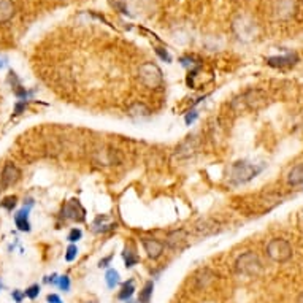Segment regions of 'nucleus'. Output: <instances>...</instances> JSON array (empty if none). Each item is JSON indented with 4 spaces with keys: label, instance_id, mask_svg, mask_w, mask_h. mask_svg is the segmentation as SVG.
Listing matches in <instances>:
<instances>
[{
    "label": "nucleus",
    "instance_id": "nucleus-1",
    "mask_svg": "<svg viewBox=\"0 0 303 303\" xmlns=\"http://www.w3.org/2000/svg\"><path fill=\"white\" fill-rule=\"evenodd\" d=\"M235 270L240 273V275L245 276H257L259 273L262 271V262L261 257H259L253 251H248V253L241 254L235 262Z\"/></svg>",
    "mask_w": 303,
    "mask_h": 303
},
{
    "label": "nucleus",
    "instance_id": "nucleus-2",
    "mask_svg": "<svg viewBox=\"0 0 303 303\" xmlns=\"http://www.w3.org/2000/svg\"><path fill=\"white\" fill-rule=\"evenodd\" d=\"M259 172H261V168H257L256 165L249 164L246 160H240V162H235L230 167L228 178H230L233 184H245L253 180Z\"/></svg>",
    "mask_w": 303,
    "mask_h": 303
},
{
    "label": "nucleus",
    "instance_id": "nucleus-3",
    "mask_svg": "<svg viewBox=\"0 0 303 303\" xmlns=\"http://www.w3.org/2000/svg\"><path fill=\"white\" fill-rule=\"evenodd\" d=\"M138 73L142 83L146 87H150V89H157L164 83V76H162L160 69L152 62H145L143 65H140Z\"/></svg>",
    "mask_w": 303,
    "mask_h": 303
},
{
    "label": "nucleus",
    "instance_id": "nucleus-4",
    "mask_svg": "<svg viewBox=\"0 0 303 303\" xmlns=\"http://www.w3.org/2000/svg\"><path fill=\"white\" fill-rule=\"evenodd\" d=\"M267 254L271 261L283 264V262H287L292 257V246L287 240L273 238L267 245Z\"/></svg>",
    "mask_w": 303,
    "mask_h": 303
},
{
    "label": "nucleus",
    "instance_id": "nucleus-5",
    "mask_svg": "<svg viewBox=\"0 0 303 303\" xmlns=\"http://www.w3.org/2000/svg\"><path fill=\"white\" fill-rule=\"evenodd\" d=\"M94 160L97 162L99 165H114V164H119L122 160L121 154L114 148H108V146H103L100 150L94 151Z\"/></svg>",
    "mask_w": 303,
    "mask_h": 303
},
{
    "label": "nucleus",
    "instance_id": "nucleus-6",
    "mask_svg": "<svg viewBox=\"0 0 303 303\" xmlns=\"http://www.w3.org/2000/svg\"><path fill=\"white\" fill-rule=\"evenodd\" d=\"M21 178V170L13 164V162H6L0 173V188H10L16 184Z\"/></svg>",
    "mask_w": 303,
    "mask_h": 303
},
{
    "label": "nucleus",
    "instance_id": "nucleus-7",
    "mask_svg": "<svg viewBox=\"0 0 303 303\" xmlns=\"http://www.w3.org/2000/svg\"><path fill=\"white\" fill-rule=\"evenodd\" d=\"M62 218L81 223V221H84V208L81 206V203L76 200V198H73V200H70V202H67L64 205Z\"/></svg>",
    "mask_w": 303,
    "mask_h": 303
},
{
    "label": "nucleus",
    "instance_id": "nucleus-8",
    "mask_svg": "<svg viewBox=\"0 0 303 303\" xmlns=\"http://www.w3.org/2000/svg\"><path fill=\"white\" fill-rule=\"evenodd\" d=\"M241 100L246 103V107L251 110H261L267 105V95L262 91H249L241 95Z\"/></svg>",
    "mask_w": 303,
    "mask_h": 303
},
{
    "label": "nucleus",
    "instance_id": "nucleus-9",
    "mask_svg": "<svg viewBox=\"0 0 303 303\" xmlns=\"http://www.w3.org/2000/svg\"><path fill=\"white\" fill-rule=\"evenodd\" d=\"M27 206L24 205L16 214H14V223H16V227L21 232H31V223H29V211H31L32 206V200H27Z\"/></svg>",
    "mask_w": 303,
    "mask_h": 303
},
{
    "label": "nucleus",
    "instance_id": "nucleus-10",
    "mask_svg": "<svg viewBox=\"0 0 303 303\" xmlns=\"http://www.w3.org/2000/svg\"><path fill=\"white\" fill-rule=\"evenodd\" d=\"M299 61V56L295 53H287L286 56H275V57H268L267 64L270 67H276V69H284V67H292V65Z\"/></svg>",
    "mask_w": 303,
    "mask_h": 303
},
{
    "label": "nucleus",
    "instance_id": "nucleus-11",
    "mask_svg": "<svg viewBox=\"0 0 303 303\" xmlns=\"http://www.w3.org/2000/svg\"><path fill=\"white\" fill-rule=\"evenodd\" d=\"M142 245L146 251L148 257L151 259H157L164 253V243L156 238H142Z\"/></svg>",
    "mask_w": 303,
    "mask_h": 303
},
{
    "label": "nucleus",
    "instance_id": "nucleus-12",
    "mask_svg": "<svg viewBox=\"0 0 303 303\" xmlns=\"http://www.w3.org/2000/svg\"><path fill=\"white\" fill-rule=\"evenodd\" d=\"M194 281L198 289H206V287H210L214 281H216V273L208 268H203L194 276Z\"/></svg>",
    "mask_w": 303,
    "mask_h": 303
},
{
    "label": "nucleus",
    "instance_id": "nucleus-13",
    "mask_svg": "<svg viewBox=\"0 0 303 303\" xmlns=\"http://www.w3.org/2000/svg\"><path fill=\"white\" fill-rule=\"evenodd\" d=\"M294 0H276L275 13L279 19H287L294 13Z\"/></svg>",
    "mask_w": 303,
    "mask_h": 303
},
{
    "label": "nucleus",
    "instance_id": "nucleus-14",
    "mask_svg": "<svg viewBox=\"0 0 303 303\" xmlns=\"http://www.w3.org/2000/svg\"><path fill=\"white\" fill-rule=\"evenodd\" d=\"M14 3L11 0H0V24L8 23L14 16Z\"/></svg>",
    "mask_w": 303,
    "mask_h": 303
},
{
    "label": "nucleus",
    "instance_id": "nucleus-15",
    "mask_svg": "<svg viewBox=\"0 0 303 303\" xmlns=\"http://www.w3.org/2000/svg\"><path fill=\"white\" fill-rule=\"evenodd\" d=\"M287 184L289 186H300V184H303V164H299L291 168V172L287 173Z\"/></svg>",
    "mask_w": 303,
    "mask_h": 303
},
{
    "label": "nucleus",
    "instance_id": "nucleus-16",
    "mask_svg": "<svg viewBox=\"0 0 303 303\" xmlns=\"http://www.w3.org/2000/svg\"><path fill=\"white\" fill-rule=\"evenodd\" d=\"M240 21H241V24L235 23V29H238V27H240V31H238L240 38H251V37H253L254 32H256V26H254V23H251V21L245 23V18H241Z\"/></svg>",
    "mask_w": 303,
    "mask_h": 303
},
{
    "label": "nucleus",
    "instance_id": "nucleus-17",
    "mask_svg": "<svg viewBox=\"0 0 303 303\" xmlns=\"http://www.w3.org/2000/svg\"><path fill=\"white\" fill-rule=\"evenodd\" d=\"M135 292V286H134V279H129L127 283H124L122 287H121V291H119V300H124V302H129L130 297L134 295Z\"/></svg>",
    "mask_w": 303,
    "mask_h": 303
},
{
    "label": "nucleus",
    "instance_id": "nucleus-18",
    "mask_svg": "<svg viewBox=\"0 0 303 303\" xmlns=\"http://www.w3.org/2000/svg\"><path fill=\"white\" fill-rule=\"evenodd\" d=\"M152 291H154V283H152V281H148L143 289L140 291L138 302H140V303H150V302H151V297H152Z\"/></svg>",
    "mask_w": 303,
    "mask_h": 303
},
{
    "label": "nucleus",
    "instance_id": "nucleus-19",
    "mask_svg": "<svg viewBox=\"0 0 303 303\" xmlns=\"http://www.w3.org/2000/svg\"><path fill=\"white\" fill-rule=\"evenodd\" d=\"M129 114L134 117H146L150 116V108H148L145 103H135L129 108Z\"/></svg>",
    "mask_w": 303,
    "mask_h": 303
},
{
    "label": "nucleus",
    "instance_id": "nucleus-20",
    "mask_svg": "<svg viewBox=\"0 0 303 303\" xmlns=\"http://www.w3.org/2000/svg\"><path fill=\"white\" fill-rule=\"evenodd\" d=\"M105 281H107V286L110 289H114V287L119 284V273H117L114 268H110L105 275Z\"/></svg>",
    "mask_w": 303,
    "mask_h": 303
},
{
    "label": "nucleus",
    "instance_id": "nucleus-21",
    "mask_svg": "<svg viewBox=\"0 0 303 303\" xmlns=\"http://www.w3.org/2000/svg\"><path fill=\"white\" fill-rule=\"evenodd\" d=\"M124 262H125V267H127V268L134 267V265L138 262V257H137V254L134 253V249H132V248L124 249Z\"/></svg>",
    "mask_w": 303,
    "mask_h": 303
},
{
    "label": "nucleus",
    "instance_id": "nucleus-22",
    "mask_svg": "<svg viewBox=\"0 0 303 303\" xmlns=\"http://www.w3.org/2000/svg\"><path fill=\"white\" fill-rule=\"evenodd\" d=\"M183 240H184V232H183V230H178V232H173L172 235L168 236L167 243H168V246L175 248V246H178Z\"/></svg>",
    "mask_w": 303,
    "mask_h": 303
},
{
    "label": "nucleus",
    "instance_id": "nucleus-23",
    "mask_svg": "<svg viewBox=\"0 0 303 303\" xmlns=\"http://www.w3.org/2000/svg\"><path fill=\"white\" fill-rule=\"evenodd\" d=\"M16 203H18V197L16 195H8V197H5L2 202H0V206L5 208L6 211H13V208L16 206Z\"/></svg>",
    "mask_w": 303,
    "mask_h": 303
},
{
    "label": "nucleus",
    "instance_id": "nucleus-24",
    "mask_svg": "<svg viewBox=\"0 0 303 303\" xmlns=\"http://www.w3.org/2000/svg\"><path fill=\"white\" fill-rule=\"evenodd\" d=\"M24 294H26V297H29V299H37L38 297V294H40V286L38 284H32L31 287H27V289L24 291Z\"/></svg>",
    "mask_w": 303,
    "mask_h": 303
},
{
    "label": "nucleus",
    "instance_id": "nucleus-25",
    "mask_svg": "<svg viewBox=\"0 0 303 303\" xmlns=\"http://www.w3.org/2000/svg\"><path fill=\"white\" fill-rule=\"evenodd\" d=\"M78 256V248L75 245H70L67 248V254H65V261L67 262H72V261H75Z\"/></svg>",
    "mask_w": 303,
    "mask_h": 303
},
{
    "label": "nucleus",
    "instance_id": "nucleus-26",
    "mask_svg": "<svg viewBox=\"0 0 303 303\" xmlns=\"http://www.w3.org/2000/svg\"><path fill=\"white\" fill-rule=\"evenodd\" d=\"M8 83L11 84L13 89H16L18 86H21V81H19V78H18V75H16V72L10 70V73H8Z\"/></svg>",
    "mask_w": 303,
    "mask_h": 303
},
{
    "label": "nucleus",
    "instance_id": "nucleus-27",
    "mask_svg": "<svg viewBox=\"0 0 303 303\" xmlns=\"http://www.w3.org/2000/svg\"><path fill=\"white\" fill-rule=\"evenodd\" d=\"M57 286L61 287L62 291L69 292V291H70V278H69V276H61V278H59Z\"/></svg>",
    "mask_w": 303,
    "mask_h": 303
},
{
    "label": "nucleus",
    "instance_id": "nucleus-28",
    "mask_svg": "<svg viewBox=\"0 0 303 303\" xmlns=\"http://www.w3.org/2000/svg\"><path fill=\"white\" fill-rule=\"evenodd\" d=\"M81 236H83V232H81V228H72V232L69 233V241L70 243H75V241H78Z\"/></svg>",
    "mask_w": 303,
    "mask_h": 303
},
{
    "label": "nucleus",
    "instance_id": "nucleus-29",
    "mask_svg": "<svg viewBox=\"0 0 303 303\" xmlns=\"http://www.w3.org/2000/svg\"><path fill=\"white\" fill-rule=\"evenodd\" d=\"M156 54L162 59V61H165V62H172V56L168 54V51L164 49V48H156Z\"/></svg>",
    "mask_w": 303,
    "mask_h": 303
},
{
    "label": "nucleus",
    "instance_id": "nucleus-30",
    "mask_svg": "<svg viewBox=\"0 0 303 303\" xmlns=\"http://www.w3.org/2000/svg\"><path fill=\"white\" fill-rule=\"evenodd\" d=\"M181 64L184 65V67H200V65H198V62H194V59L192 57H181Z\"/></svg>",
    "mask_w": 303,
    "mask_h": 303
},
{
    "label": "nucleus",
    "instance_id": "nucleus-31",
    "mask_svg": "<svg viewBox=\"0 0 303 303\" xmlns=\"http://www.w3.org/2000/svg\"><path fill=\"white\" fill-rule=\"evenodd\" d=\"M26 107H27V100H19L16 103V107H14V114H21L26 110Z\"/></svg>",
    "mask_w": 303,
    "mask_h": 303
},
{
    "label": "nucleus",
    "instance_id": "nucleus-32",
    "mask_svg": "<svg viewBox=\"0 0 303 303\" xmlns=\"http://www.w3.org/2000/svg\"><path fill=\"white\" fill-rule=\"evenodd\" d=\"M113 6H114V8L119 10L122 14H129V11H127V8H125L124 2H121V0H114V2H113Z\"/></svg>",
    "mask_w": 303,
    "mask_h": 303
},
{
    "label": "nucleus",
    "instance_id": "nucleus-33",
    "mask_svg": "<svg viewBox=\"0 0 303 303\" xmlns=\"http://www.w3.org/2000/svg\"><path fill=\"white\" fill-rule=\"evenodd\" d=\"M11 297L16 300V303H21V302H23V299L26 297V294L21 292V291H13L11 292Z\"/></svg>",
    "mask_w": 303,
    "mask_h": 303
},
{
    "label": "nucleus",
    "instance_id": "nucleus-34",
    "mask_svg": "<svg viewBox=\"0 0 303 303\" xmlns=\"http://www.w3.org/2000/svg\"><path fill=\"white\" fill-rule=\"evenodd\" d=\"M197 116H198V113H197V112H189V113L186 114V124L194 122V121L197 119Z\"/></svg>",
    "mask_w": 303,
    "mask_h": 303
},
{
    "label": "nucleus",
    "instance_id": "nucleus-35",
    "mask_svg": "<svg viewBox=\"0 0 303 303\" xmlns=\"http://www.w3.org/2000/svg\"><path fill=\"white\" fill-rule=\"evenodd\" d=\"M46 300H48V303H62L61 297H59V295H56V294H49Z\"/></svg>",
    "mask_w": 303,
    "mask_h": 303
},
{
    "label": "nucleus",
    "instance_id": "nucleus-36",
    "mask_svg": "<svg viewBox=\"0 0 303 303\" xmlns=\"http://www.w3.org/2000/svg\"><path fill=\"white\" fill-rule=\"evenodd\" d=\"M112 259H113V254H110L108 257L102 259V261L99 262V267H108V264L112 262Z\"/></svg>",
    "mask_w": 303,
    "mask_h": 303
},
{
    "label": "nucleus",
    "instance_id": "nucleus-37",
    "mask_svg": "<svg viewBox=\"0 0 303 303\" xmlns=\"http://www.w3.org/2000/svg\"><path fill=\"white\" fill-rule=\"evenodd\" d=\"M45 281H46V283H51V284H57L59 278H57V275H51V276H46Z\"/></svg>",
    "mask_w": 303,
    "mask_h": 303
},
{
    "label": "nucleus",
    "instance_id": "nucleus-38",
    "mask_svg": "<svg viewBox=\"0 0 303 303\" xmlns=\"http://www.w3.org/2000/svg\"><path fill=\"white\" fill-rule=\"evenodd\" d=\"M6 62H8V59H6L5 56H2V54H0V70H2V69L5 67V65H6Z\"/></svg>",
    "mask_w": 303,
    "mask_h": 303
},
{
    "label": "nucleus",
    "instance_id": "nucleus-39",
    "mask_svg": "<svg viewBox=\"0 0 303 303\" xmlns=\"http://www.w3.org/2000/svg\"><path fill=\"white\" fill-rule=\"evenodd\" d=\"M127 303H137V302H132V300H129V302H127Z\"/></svg>",
    "mask_w": 303,
    "mask_h": 303
},
{
    "label": "nucleus",
    "instance_id": "nucleus-40",
    "mask_svg": "<svg viewBox=\"0 0 303 303\" xmlns=\"http://www.w3.org/2000/svg\"><path fill=\"white\" fill-rule=\"evenodd\" d=\"M0 289H2V283H0Z\"/></svg>",
    "mask_w": 303,
    "mask_h": 303
},
{
    "label": "nucleus",
    "instance_id": "nucleus-41",
    "mask_svg": "<svg viewBox=\"0 0 303 303\" xmlns=\"http://www.w3.org/2000/svg\"><path fill=\"white\" fill-rule=\"evenodd\" d=\"M0 190H2V189H0Z\"/></svg>",
    "mask_w": 303,
    "mask_h": 303
}]
</instances>
